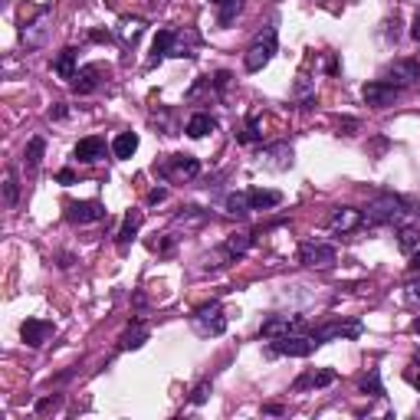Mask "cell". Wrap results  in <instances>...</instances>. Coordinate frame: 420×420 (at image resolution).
Here are the masks:
<instances>
[{
  "label": "cell",
  "mask_w": 420,
  "mask_h": 420,
  "mask_svg": "<svg viewBox=\"0 0 420 420\" xmlns=\"http://www.w3.org/2000/svg\"><path fill=\"white\" fill-rule=\"evenodd\" d=\"M411 214V207L404 198H394V194H381L377 200H371L368 210H361L365 223L368 227H381V223H401L404 217Z\"/></svg>",
  "instance_id": "obj_1"
},
{
  "label": "cell",
  "mask_w": 420,
  "mask_h": 420,
  "mask_svg": "<svg viewBox=\"0 0 420 420\" xmlns=\"http://www.w3.org/2000/svg\"><path fill=\"white\" fill-rule=\"evenodd\" d=\"M276 50H279L276 26H263V30L257 33V40L249 43L247 56H243V66H247V72H259L263 66H269V60L276 56Z\"/></svg>",
  "instance_id": "obj_2"
},
{
  "label": "cell",
  "mask_w": 420,
  "mask_h": 420,
  "mask_svg": "<svg viewBox=\"0 0 420 420\" xmlns=\"http://www.w3.org/2000/svg\"><path fill=\"white\" fill-rule=\"evenodd\" d=\"M190 325H194V332L204 335V338H217V335L227 332V316H223V306L220 302H204L200 309H194V316H190Z\"/></svg>",
  "instance_id": "obj_3"
},
{
  "label": "cell",
  "mask_w": 420,
  "mask_h": 420,
  "mask_svg": "<svg viewBox=\"0 0 420 420\" xmlns=\"http://www.w3.org/2000/svg\"><path fill=\"white\" fill-rule=\"evenodd\" d=\"M299 263L309 266V269H332V266L338 263V253H335L332 243L309 240L299 247Z\"/></svg>",
  "instance_id": "obj_4"
},
{
  "label": "cell",
  "mask_w": 420,
  "mask_h": 420,
  "mask_svg": "<svg viewBox=\"0 0 420 420\" xmlns=\"http://www.w3.org/2000/svg\"><path fill=\"white\" fill-rule=\"evenodd\" d=\"M318 348V342L312 338V335H279V338H273V348L269 352L273 355H289V358H309L312 352Z\"/></svg>",
  "instance_id": "obj_5"
},
{
  "label": "cell",
  "mask_w": 420,
  "mask_h": 420,
  "mask_svg": "<svg viewBox=\"0 0 420 420\" xmlns=\"http://www.w3.org/2000/svg\"><path fill=\"white\" fill-rule=\"evenodd\" d=\"M381 79L391 86L404 89V86H417L420 82V63L417 60H394L381 69Z\"/></svg>",
  "instance_id": "obj_6"
},
{
  "label": "cell",
  "mask_w": 420,
  "mask_h": 420,
  "mask_svg": "<svg viewBox=\"0 0 420 420\" xmlns=\"http://www.w3.org/2000/svg\"><path fill=\"white\" fill-rule=\"evenodd\" d=\"M155 171L161 178H198L200 161L194 155H171V158H164L161 164H155Z\"/></svg>",
  "instance_id": "obj_7"
},
{
  "label": "cell",
  "mask_w": 420,
  "mask_h": 420,
  "mask_svg": "<svg viewBox=\"0 0 420 420\" xmlns=\"http://www.w3.org/2000/svg\"><path fill=\"white\" fill-rule=\"evenodd\" d=\"M105 204H99V200H69L66 204V220L69 223H99V220H105Z\"/></svg>",
  "instance_id": "obj_8"
},
{
  "label": "cell",
  "mask_w": 420,
  "mask_h": 420,
  "mask_svg": "<svg viewBox=\"0 0 420 420\" xmlns=\"http://www.w3.org/2000/svg\"><path fill=\"white\" fill-rule=\"evenodd\" d=\"M105 76H109V66H102V63H89V66H82L76 72V79H72V92L92 95L95 89L105 82Z\"/></svg>",
  "instance_id": "obj_9"
},
{
  "label": "cell",
  "mask_w": 420,
  "mask_h": 420,
  "mask_svg": "<svg viewBox=\"0 0 420 420\" xmlns=\"http://www.w3.org/2000/svg\"><path fill=\"white\" fill-rule=\"evenodd\" d=\"M397 95H401V89L391 86V82H384V79H375V82H368V86L361 89V99H365L368 105H375V109H387V105H394Z\"/></svg>",
  "instance_id": "obj_10"
},
{
  "label": "cell",
  "mask_w": 420,
  "mask_h": 420,
  "mask_svg": "<svg viewBox=\"0 0 420 420\" xmlns=\"http://www.w3.org/2000/svg\"><path fill=\"white\" fill-rule=\"evenodd\" d=\"M335 381H338V375H335L332 368H312V371L296 377L292 391H318V387H332Z\"/></svg>",
  "instance_id": "obj_11"
},
{
  "label": "cell",
  "mask_w": 420,
  "mask_h": 420,
  "mask_svg": "<svg viewBox=\"0 0 420 420\" xmlns=\"http://www.w3.org/2000/svg\"><path fill=\"white\" fill-rule=\"evenodd\" d=\"M53 332H56V328H53V322H46V318H26L23 325H20V338H23L30 348H40Z\"/></svg>",
  "instance_id": "obj_12"
},
{
  "label": "cell",
  "mask_w": 420,
  "mask_h": 420,
  "mask_svg": "<svg viewBox=\"0 0 420 420\" xmlns=\"http://www.w3.org/2000/svg\"><path fill=\"white\" fill-rule=\"evenodd\" d=\"M72 158L82 164H92V161H99V158H105V138L102 135L79 138L76 148H72Z\"/></svg>",
  "instance_id": "obj_13"
},
{
  "label": "cell",
  "mask_w": 420,
  "mask_h": 420,
  "mask_svg": "<svg viewBox=\"0 0 420 420\" xmlns=\"http://www.w3.org/2000/svg\"><path fill=\"white\" fill-rule=\"evenodd\" d=\"M358 335H361L358 322H332V325H325V328H316L312 338H316L318 345H325L328 338H358Z\"/></svg>",
  "instance_id": "obj_14"
},
{
  "label": "cell",
  "mask_w": 420,
  "mask_h": 420,
  "mask_svg": "<svg viewBox=\"0 0 420 420\" xmlns=\"http://www.w3.org/2000/svg\"><path fill=\"white\" fill-rule=\"evenodd\" d=\"M299 322H302L299 316H273V318H266L263 325H259V335H263V338H279V335L296 332Z\"/></svg>",
  "instance_id": "obj_15"
},
{
  "label": "cell",
  "mask_w": 420,
  "mask_h": 420,
  "mask_svg": "<svg viewBox=\"0 0 420 420\" xmlns=\"http://www.w3.org/2000/svg\"><path fill=\"white\" fill-rule=\"evenodd\" d=\"M365 223V217H361V210H355V207H338V210H332V217H328V227H332L335 233H348L355 230V227H361Z\"/></svg>",
  "instance_id": "obj_16"
},
{
  "label": "cell",
  "mask_w": 420,
  "mask_h": 420,
  "mask_svg": "<svg viewBox=\"0 0 420 420\" xmlns=\"http://www.w3.org/2000/svg\"><path fill=\"white\" fill-rule=\"evenodd\" d=\"M145 342H148V325L135 318V322L119 335V352H135V348H141Z\"/></svg>",
  "instance_id": "obj_17"
},
{
  "label": "cell",
  "mask_w": 420,
  "mask_h": 420,
  "mask_svg": "<svg viewBox=\"0 0 420 420\" xmlns=\"http://www.w3.org/2000/svg\"><path fill=\"white\" fill-rule=\"evenodd\" d=\"M141 220H145V214L141 210H129L125 214V220H122V230H119V249H129V243L138 237V230H141Z\"/></svg>",
  "instance_id": "obj_18"
},
{
  "label": "cell",
  "mask_w": 420,
  "mask_h": 420,
  "mask_svg": "<svg viewBox=\"0 0 420 420\" xmlns=\"http://www.w3.org/2000/svg\"><path fill=\"white\" fill-rule=\"evenodd\" d=\"M200 43V36L194 33V30H174V43H171V56H178V60H184V56H194V46Z\"/></svg>",
  "instance_id": "obj_19"
},
{
  "label": "cell",
  "mask_w": 420,
  "mask_h": 420,
  "mask_svg": "<svg viewBox=\"0 0 420 420\" xmlns=\"http://www.w3.org/2000/svg\"><path fill=\"white\" fill-rule=\"evenodd\" d=\"M214 129H217V119L210 115V112H194V115L188 119V125H184V131H188L190 138H204Z\"/></svg>",
  "instance_id": "obj_20"
},
{
  "label": "cell",
  "mask_w": 420,
  "mask_h": 420,
  "mask_svg": "<svg viewBox=\"0 0 420 420\" xmlns=\"http://www.w3.org/2000/svg\"><path fill=\"white\" fill-rule=\"evenodd\" d=\"M171 43H174V30H158V36L151 40V60H148V69L161 63L164 56H171Z\"/></svg>",
  "instance_id": "obj_21"
},
{
  "label": "cell",
  "mask_w": 420,
  "mask_h": 420,
  "mask_svg": "<svg viewBox=\"0 0 420 420\" xmlns=\"http://www.w3.org/2000/svg\"><path fill=\"white\" fill-rule=\"evenodd\" d=\"M279 204H283V194H279V190H263V188L249 190V207H253V210H273V207H279Z\"/></svg>",
  "instance_id": "obj_22"
},
{
  "label": "cell",
  "mask_w": 420,
  "mask_h": 420,
  "mask_svg": "<svg viewBox=\"0 0 420 420\" xmlns=\"http://www.w3.org/2000/svg\"><path fill=\"white\" fill-rule=\"evenodd\" d=\"M76 46H66V50L56 56V63H53V69H56V76L60 79H76Z\"/></svg>",
  "instance_id": "obj_23"
},
{
  "label": "cell",
  "mask_w": 420,
  "mask_h": 420,
  "mask_svg": "<svg viewBox=\"0 0 420 420\" xmlns=\"http://www.w3.org/2000/svg\"><path fill=\"white\" fill-rule=\"evenodd\" d=\"M46 14H50V7H43V10H40V17H36L33 23L23 26V33H20V36H23V43H26V46H40V43H43V33H46Z\"/></svg>",
  "instance_id": "obj_24"
},
{
  "label": "cell",
  "mask_w": 420,
  "mask_h": 420,
  "mask_svg": "<svg viewBox=\"0 0 420 420\" xmlns=\"http://www.w3.org/2000/svg\"><path fill=\"white\" fill-rule=\"evenodd\" d=\"M43 151H46V138H30L23 148V164H26V171H36L40 168V161H43Z\"/></svg>",
  "instance_id": "obj_25"
},
{
  "label": "cell",
  "mask_w": 420,
  "mask_h": 420,
  "mask_svg": "<svg viewBox=\"0 0 420 420\" xmlns=\"http://www.w3.org/2000/svg\"><path fill=\"white\" fill-rule=\"evenodd\" d=\"M223 210L230 217H247L253 207H249V190L243 194V190H233V194H227L223 198Z\"/></svg>",
  "instance_id": "obj_26"
},
{
  "label": "cell",
  "mask_w": 420,
  "mask_h": 420,
  "mask_svg": "<svg viewBox=\"0 0 420 420\" xmlns=\"http://www.w3.org/2000/svg\"><path fill=\"white\" fill-rule=\"evenodd\" d=\"M249 247H253V233H230L227 243H223V257L237 259V257H243Z\"/></svg>",
  "instance_id": "obj_27"
},
{
  "label": "cell",
  "mask_w": 420,
  "mask_h": 420,
  "mask_svg": "<svg viewBox=\"0 0 420 420\" xmlns=\"http://www.w3.org/2000/svg\"><path fill=\"white\" fill-rule=\"evenodd\" d=\"M266 158L269 161H263L266 168H273V171H286L292 164V148L289 145H273V148H266Z\"/></svg>",
  "instance_id": "obj_28"
},
{
  "label": "cell",
  "mask_w": 420,
  "mask_h": 420,
  "mask_svg": "<svg viewBox=\"0 0 420 420\" xmlns=\"http://www.w3.org/2000/svg\"><path fill=\"white\" fill-rule=\"evenodd\" d=\"M138 151V135L135 131H122V135H115V141H112V155L115 158H131Z\"/></svg>",
  "instance_id": "obj_29"
},
{
  "label": "cell",
  "mask_w": 420,
  "mask_h": 420,
  "mask_svg": "<svg viewBox=\"0 0 420 420\" xmlns=\"http://www.w3.org/2000/svg\"><path fill=\"white\" fill-rule=\"evenodd\" d=\"M358 391L361 394H371V397H384V387H381V375H377V368H371L368 375L361 377Z\"/></svg>",
  "instance_id": "obj_30"
},
{
  "label": "cell",
  "mask_w": 420,
  "mask_h": 420,
  "mask_svg": "<svg viewBox=\"0 0 420 420\" xmlns=\"http://www.w3.org/2000/svg\"><path fill=\"white\" fill-rule=\"evenodd\" d=\"M20 200V184H17V171L7 168V178H4V204L7 207H17Z\"/></svg>",
  "instance_id": "obj_31"
},
{
  "label": "cell",
  "mask_w": 420,
  "mask_h": 420,
  "mask_svg": "<svg viewBox=\"0 0 420 420\" xmlns=\"http://www.w3.org/2000/svg\"><path fill=\"white\" fill-rule=\"evenodd\" d=\"M204 220H207L204 210H198V207H188L184 214L174 217V227H184V230H190V227H200Z\"/></svg>",
  "instance_id": "obj_32"
},
{
  "label": "cell",
  "mask_w": 420,
  "mask_h": 420,
  "mask_svg": "<svg viewBox=\"0 0 420 420\" xmlns=\"http://www.w3.org/2000/svg\"><path fill=\"white\" fill-rule=\"evenodd\" d=\"M397 247H401V253H414V249L420 247V230L417 227H404L401 237H397Z\"/></svg>",
  "instance_id": "obj_33"
},
{
  "label": "cell",
  "mask_w": 420,
  "mask_h": 420,
  "mask_svg": "<svg viewBox=\"0 0 420 420\" xmlns=\"http://www.w3.org/2000/svg\"><path fill=\"white\" fill-rule=\"evenodd\" d=\"M217 10H220V14H217L220 26H227V23H230V20H233V17H237V14L243 10V0H223V4H220Z\"/></svg>",
  "instance_id": "obj_34"
},
{
  "label": "cell",
  "mask_w": 420,
  "mask_h": 420,
  "mask_svg": "<svg viewBox=\"0 0 420 420\" xmlns=\"http://www.w3.org/2000/svg\"><path fill=\"white\" fill-rule=\"evenodd\" d=\"M237 141H240V145H257V141H263V135H259V129H257V119H249V125L237 135Z\"/></svg>",
  "instance_id": "obj_35"
},
{
  "label": "cell",
  "mask_w": 420,
  "mask_h": 420,
  "mask_svg": "<svg viewBox=\"0 0 420 420\" xmlns=\"http://www.w3.org/2000/svg\"><path fill=\"white\" fill-rule=\"evenodd\" d=\"M60 407H63V394H53V397L36 401V414H50V411H60Z\"/></svg>",
  "instance_id": "obj_36"
},
{
  "label": "cell",
  "mask_w": 420,
  "mask_h": 420,
  "mask_svg": "<svg viewBox=\"0 0 420 420\" xmlns=\"http://www.w3.org/2000/svg\"><path fill=\"white\" fill-rule=\"evenodd\" d=\"M207 397H210V381H200V384L194 387V394H190V407H200Z\"/></svg>",
  "instance_id": "obj_37"
},
{
  "label": "cell",
  "mask_w": 420,
  "mask_h": 420,
  "mask_svg": "<svg viewBox=\"0 0 420 420\" xmlns=\"http://www.w3.org/2000/svg\"><path fill=\"white\" fill-rule=\"evenodd\" d=\"M141 20H125V40H129V43H135L138 36H141Z\"/></svg>",
  "instance_id": "obj_38"
},
{
  "label": "cell",
  "mask_w": 420,
  "mask_h": 420,
  "mask_svg": "<svg viewBox=\"0 0 420 420\" xmlns=\"http://www.w3.org/2000/svg\"><path fill=\"white\" fill-rule=\"evenodd\" d=\"M89 40H92V43H112V33H109V30H92Z\"/></svg>",
  "instance_id": "obj_39"
},
{
  "label": "cell",
  "mask_w": 420,
  "mask_h": 420,
  "mask_svg": "<svg viewBox=\"0 0 420 420\" xmlns=\"http://www.w3.org/2000/svg\"><path fill=\"white\" fill-rule=\"evenodd\" d=\"M227 86H230V72H217V76H214V89H217V92H223Z\"/></svg>",
  "instance_id": "obj_40"
},
{
  "label": "cell",
  "mask_w": 420,
  "mask_h": 420,
  "mask_svg": "<svg viewBox=\"0 0 420 420\" xmlns=\"http://www.w3.org/2000/svg\"><path fill=\"white\" fill-rule=\"evenodd\" d=\"M338 129H345V135H355V131H358V119H342Z\"/></svg>",
  "instance_id": "obj_41"
},
{
  "label": "cell",
  "mask_w": 420,
  "mask_h": 420,
  "mask_svg": "<svg viewBox=\"0 0 420 420\" xmlns=\"http://www.w3.org/2000/svg\"><path fill=\"white\" fill-rule=\"evenodd\" d=\"M56 181H60V184H72V181H76V171H72V168H63V171L56 174Z\"/></svg>",
  "instance_id": "obj_42"
},
{
  "label": "cell",
  "mask_w": 420,
  "mask_h": 420,
  "mask_svg": "<svg viewBox=\"0 0 420 420\" xmlns=\"http://www.w3.org/2000/svg\"><path fill=\"white\" fill-rule=\"evenodd\" d=\"M164 198H168V190H164V188H155L151 194H148V204H161Z\"/></svg>",
  "instance_id": "obj_43"
},
{
  "label": "cell",
  "mask_w": 420,
  "mask_h": 420,
  "mask_svg": "<svg viewBox=\"0 0 420 420\" xmlns=\"http://www.w3.org/2000/svg\"><path fill=\"white\" fill-rule=\"evenodd\" d=\"M411 40H417V43H420V10H417V17H414V26H411Z\"/></svg>",
  "instance_id": "obj_44"
},
{
  "label": "cell",
  "mask_w": 420,
  "mask_h": 420,
  "mask_svg": "<svg viewBox=\"0 0 420 420\" xmlns=\"http://www.w3.org/2000/svg\"><path fill=\"white\" fill-rule=\"evenodd\" d=\"M50 119H66V105H63V102H56V109L50 112Z\"/></svg>",
  "instance_id": "obj_45"
},
{
  "label": "cell",
  "mask_w": 420,
  "mask_h": 420,
  "mask_svg": "<svg viewBox=\"0 0 420 420\" xmlns=\"http://www.w3.org/2000/svg\"><path fill=\"white\" fill-rule=\"evenodd\" d=\"M411 269H414V273H420V247L411 253Z\"/></svg>",
  "instance_id": "obj_46"
},
{
  "label": "cell",
  "mask_w": 420,
  "mask_h": 420,
  "mask_svg": "<svg viewBox=\"0 0 420 420\" xmlns=\"http://www.w3.org/2000/svg\"><path fill=\"white\" fill-rule=\"evenodd\" d=\"M263 414H276V417H279V414H283V404H266Z\"/></svg>",
  "instance_id": "obj_47"
},
{
  "label": "cell",
  "mask_w": 420,
  "mask_h": 420,
  "mask_svg": "<svg viewBox=\"0 0 420 420\" xmlns=\"http://www.w3.org/2000/svg\"><path fill=\"white\" fill-rule=\"evenodd\" d=\"M407 299H420V283H411V286H407Z\"/></svg>",
  "instance_id": "obj_48"
},
{
  "label": "cell",
  "mask_w": 420,
  "mask_h": 420,
  "mask_svg": "<svg viewBox=\"0 0 420 420\" xmlns=\"http://www.w3.org/2000/svg\"><path fill=\"white\" fill-rule=\"evenodd\" d=\"M411 332H414V335H420V316L411 322Z\"/></svg>",
  "instance_id": "obj_49"
},
{
  "label": "cell",
  "mask_w": 420,
  "mask_h": 420,
  "mask_svg": "<svg viewBox=\"0 0 420 420\" xmlns=\"http://www.w3.org/2000/svg\"><path fill=\"white\" fill-rule=\"evenodd\" d=\"M414 387H417V391H420V375H417V377H414Z\"/></svg>",
  "instance_id": "obj_50"
},
{
  "label": "cell",
  "mask_w": 420,
  "mask_h": 420,
  "mask_svg": "<svg viewBox=\"0 0 420 420\" xmlns=\"http://www.w3.org/2000/svg\"><path fill=\"white\" fill-rule=\"evenodd\" d=\"M210 4H217V7H220V4H223V0H210Z\"/></svg>",
  "instance_id": "obj_51"
}]
</instances>
